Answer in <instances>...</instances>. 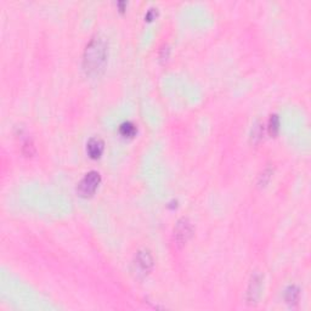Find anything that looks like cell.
Returning a JSON list of instances; mask_svg holds the SVG:
<instances>
[{
	"instance_id": "3",
	"label": "cell",
	"mask_w": 311,
	"mask_h": 311,
	"mask_svg": "<svg viewBox=\"0 0 311 311\" xmlns=\"http://www.w3.org/2000/svg\"><path fill=\"white\" fill-rule=\"evenodd\" d=\"M100 181L101 175L97 172H95V170H91L88 174H85V177L79 181L78 186H77V192H78L81 197H91L95 193V191L97 190Z\"/></svg>"
},
{
	"instance_id": "5",
	"label": "cell",
	"mask_w": 311,
	"mask_h": 311,
	"mask_svg": "<svg viewBox=\"0 0 311 311\" xmlns=\"http://www.w3.org/2000/svg\"><path fill=\"white\" fill-rule=\"evenodd\" d=\"M260 289H262V276L255 273L252 276L251 283H249L248 292H247V299L251 303H257V299L260 296Z\"/></svg>"
},
{
	"instance_id": "2",
	"label": "cell",
	"mask_w": 311,
	"mask_h": 311,
	"mask_svg": "<svg viewBox=\"0 0 311 311\" xmlns=\"http://www.w3.org/2000/svg\"><path fill=\"white\" fill-rule=\"evenodd\" d=\"M153 267V258L151 255L150 251L147 249H141L135 255L133 260V272L137 277H145L151 272Z\"/></svg>"
},
{
	"instance_id": "1",
	"label": "cell",
	"mask_w": 311,
	"mask_h": 311,
	"mask_svg": "<svg viewBox=\"0 0 311 311\" xmlns=\"http://www.w3.org/2000/svg\"><path fill=\"white\" fill-rule=\"evenodd\" d=\"M108 57V44L101 34H95L84 50L83 67L89 76H100L105 71Z\"/></svg>"
},
{
	"instance_id": "7",
	"label": "cell",
	"mask_w": 311,
	"mask_h": 311,
	"mask_svg": "<svg viewBox=\"0 0 311 311\" xmlns=\"http://www.w3.org/2000/svg\"><path fill=\"white\" fill-rule=\"evenodd\" d=\"M137 128L133 122H124L119 127V133L124 137H134L136 135Z\"/></svg>"
},
{
	"instance_id": "8",
	"label": "cell",
	"mask_w": 311,
	"mask_h": 311,
	"mask_svg": "<svg viewBox=\"0 0 311 311\" xmlns=\"http://www.w3.org/2000/svg\"><path fill=\"white\" fill-rule=\"evenodd\" d=\"M284 299L289 305H296L299 300V288L297 286H289L284 293Z\"/></svg>"
},
{
	"instance_id": "6",
	"label": "cell",
	"mask_w": 311,
	"mask_h": 311,
	"mask_svg": "<svg viewBox=\"0 0 311 311\" xmlns=\"http://www.w3.org/2000/svg\"><path fill=\"white\" fill-rule=\"evenodd\" d=\"M105 148V143L100 137H91L87 143L88 155L91 157L92 159L100 158Z\"/></svg>"
},
{
	"instance_id": "4",
	"label": "cell",
	"mask_w": 311,
	"mask_h": 311,
	"mask_svg": "<svg viewBox=\"0 0 311 311\" xmlns=\"http://www.w3.org/2000/svg\"><path fill=\"white\" fill-rule=\"evenodd\" d=\"M192 235V226L191 222L187 219H181L178 222L177 226L174 228V238L177 241V244H184L187 242L188 238Z\"/></svg>"
},
{
	"instance_id": "9",
	"label": "cell",
	"mask_w": 311,
	"mask_h": 311,
	"mask_svg": "<svg viewBox=\"0 0 311 311\" xmlns=\"http://www.w3.org/2000/svg\"><path fill=\"white\" fill-rule=\"evenodd\" d=\"M269 133L271 136H276L280 130V118L277 114H271L269 119Z\"/></svg>"
},
{
	"instance_id": "10",
	"label": "cell",
	"mask_w": 311,
	"mask_h": 311,
	"mask_svg": "<svg viewBox=\"0 0 311 311\" xmlns=\"http://www.w3.org/2000/svg\"><path fill=\"white\" fill-rule=\"evenodd\" d=\"M27 150H28V153H27L28 156L33 155V153H34V146H33V143L28 142V141L25 142V146H23V151H25V153L27 152Z\"/></svg>"
},
{
	"instance_id": "11",
	"label": "cell",
	"mask_w": 311,
	"mask_h": 311,
	"mask_svg": "<svg viewBox=\"0 0 311 311\" xmlns=\"http://www.w3.org/2000/svg\"><path fill=\"white\" fill-rule=\"evenodd\" d=\"M118 5H119V6H121V11H124V6H126V5H127L126 2H124V1H119Z\"/></svg>"
}]
</instances>
